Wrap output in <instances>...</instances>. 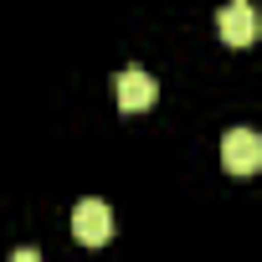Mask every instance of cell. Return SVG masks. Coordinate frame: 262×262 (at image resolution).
I'll use <instances>...</instances> for the list:
<instances>
[{
	"mask_svg": "<svg viewBox=\"0 0 262 262\" xmlns=\"http://www.w3.org/2000/svg\"><path fill=\"white\" fill-rule=\"evenodd\" d=\"M108 231H113V216H108V206H103L98 195H88V201L72 206V236H77L82 247H103Z\"/></svg>",
	"mask_w": 262,
	"mask_h": 262,
	"instance_id": "3",
	"label": "cell"
},
{
	"mask_svg": "<svg viewBox=\"0 0 262 262\" xmlns=\"http://www.w3.org/2000/svg\"><path fill=\"white\" fill-rule=\"evenodd\" d=\"M216 31H221L226 47H252L257 31H262V16H257V6H247V0H231V6H221V16H216Z\"/></svg>",
	"mask_w": 262,
	"mask_h": 262,
	"instance_id": "1",
	"label": "cell"
},
{
	"mask_svg": "<svg viewBox=\"0 0 262 262\" xmlns=\"http://www.w3.org/2000/svg\"><path fill=\"white\" fill-rule=\"evenodd\" d=\"M113 88H118V108H123V113H139V108H149V103L160 98V88H155V77H149L144 67H123V72L113 77Z\"/></svg>",
	"mask_w": 262,
	"mask_h": 262,
	"instance_id": "4",
	"label": "cell"
},
{
	"mask_svg": "<svg viewBox=\"0 0 262 262\" xmlns=\"http://www.w3.org/2000/svg\"><path fill=\"white\" fill-rule=\"evenodd\" d=\"M11 262H41V252H31V247H21V252H11Z\"/></svg>",
	"mask_w": 262,
	"mask_h": 262,
	"instance_id": "5",
	"label": "cell"
},
{
	"mask_svg": "<svg viewBox=\"0 0 262 262\" xmlns=\"http://www.w3.org/2000/svg\"><path fill=\"white\" fill-rule=\"evenodd\" d=\"M221 165L231 175H257L262 170V139L252 134V128H231V134L221 139Z\"/></svg>",
	"mask_w": 262,
	"mask_h": 262,
	"instance_id": "2",
	"label": "cell"
}]
</instances>
